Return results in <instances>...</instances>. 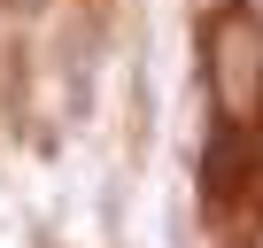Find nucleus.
Returning <instances> with one entry per match:
<instances>
[{"mask_svg":"<svg viewBox=\"0 0 263 248\" xmlns=\"http://www.w3.org/2000/svg\"><path fill=\"white\" fill-rule=\"evenodd\" d=\"M132 8H140V0H132Z\"/></svg>","mask_w":263,"mask_h":248,"instance_id":"3","label":"nucleus"},{"mask_svg":"<svg viewBox=\"0 0 263 248\" xmlns=\"http://www.w3.org/2000/svg\"><path fill=\"white\" fill-rule=\"evenodd\" d=\"M209 93H217V109H224L232 124H248V116L263 109V24L224 16V24L209 31Z\"/></svg>","mask_w":263,"mask_h":248,"instance_id":"1","label":"nucleus"},{"mask_svg":"<svg viewBox=\"0 0 263 248\" xmlns=\"http://www.w3.org/2000/svg\"><path fill=\"white\" fill-rule=\"evenodd\" d=\"M240 16H248V24H263V0H240Z\"/></svg>","mask_w":263,"mask_h":248,"instance_id":"2","label":"nucleus"},{"mask_svg":"<svg viewBox=\"0 0 263 248\" xmlns=\"http://www.w3.org/2000/svg\"><path fill=\"white\" fill-rule=\"evenodd\" d=\"M255 248H263V240H255Z\"/></svg>","mask_w":263,"mask_h":248,"instance_id":"4","label":"nucleus"}]
</instances>
